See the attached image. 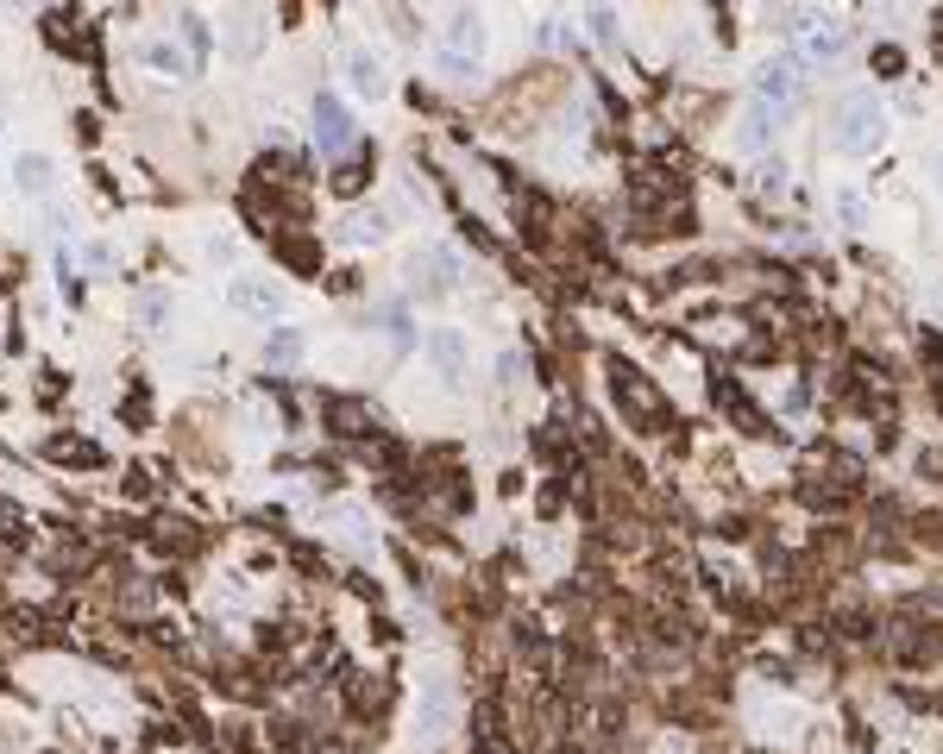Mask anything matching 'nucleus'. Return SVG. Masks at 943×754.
<instances>
[{
  "mask_svg": "<svg viewBox=\"0 0 943 754\" xmlns=\"http://www.w3.org/2000/svg\"><path fill=\"white\" fill-rule=\"evenodd\" d=\"M830 138H837V152L868 157L886 138V107L868 95V89H862V95H849L843 107H837V133H830Z\"/></svg>",
  "mask_w": 943,
  "mask_h": 754,
  "instance_id": "obj_1",
  "label": "nucleus"
},
{
  "mask_svg": "<svg viewBox=\"0 0 943 754\" xmlns=\"http://www.w3.org/2000/svg\"><path fill=\"white\" fill-rule=\"evenodd\" d=\"M611 390H616V403L629 409L642 427H660V422H667V396H660V390L648 384L636 365H611Z\"/></svg>",
  "mask_w": 943,
  "mask_h": 754,
  "instance_id": "obj_2",
  "label": "nucleus"
},
{
  "mask_svg": "<svg viewBox=\"0 0 943 754\" xmlns=\"http://www.w3.org/2000/svg\"><path fill=\"white\" fill-rule=\"evenodd\" d=\"M441 51H447V58L479 63V51H484V13H479V7H453V13H447Z\"/></svg>",
  "mask_w": 943,
  "mask_h": 754,
  "instance_id": "obj_3",
  "label": "nucleus"
},
{
  "mask_svg": "<svg viewBox=\"0 0 943 754\" xmlns=\"http://www.w3.org/2000/svg\"><path fill=\"white\" fill-rule=\"evenodd\" d=\"M428 359H434V371H441L447 384H465L472 347H465V333H460V328H434V333H428Z\"/></svg>",
  "mask_w": 943,
  "mask_h": 754,
  "instance_id": "obj_4",
  "label": "nucleus"
},
{
  "mask_svg": "<svg viewBox=\"0 0 943 754\" xmlns=\"http://www.w3.org/2000/svg\"><path fill=\"white\" fill-rule=\"evenodd\" d=\"M315 138H321V152H328V157L352 152V138H359V133H352V114H347L334 95L315 101Z\"/></svg>",
  "mask_w": 943,
  "mask_h": 754,
  "instance_id": "obj_5",
  "label": "nucleus"
},
{
  "mask_svg": "<svg viewBox=\"0 0 943 754\" xmlns=\"http://www.w3.org/2000/svg\"><path fill=\"white\" fill-rule=\"evenodd\" d=\"M843 51H849V25H837V20H806L799 25V58L837 63Z\"/></svg>",
  "mask_w": 943,
  "mask_h": 754,
  "instance_id": "obj_6",
  "label": "nucleus"
},
{
  "mask_svg": "<svg viewBox=\"0 0 943 754\" xmlns=\"http://www.w3.org/2000/svg\"><path fill=\"white\" fill-rule=\"evenodd\" d=\"M792 95H799V70H792V58H773V63L755 70V101H768L773 114L792 107Z\"/></svg>",
  "mask_w": 943,
  "mask_h": 754,
  "instance_id": "obj_7",
  "label": "nucleus"
},
{
  "mask_svg": "<svg viewBox=\"0 0 943 754\" xmlns=\"http://www.w3.org/2000/svg\"><path fill=\"white\" fill-rule=\"evenodd\" d=\"M233 309H246V314H284V290L270 283V277H233V290H227Z\"/></svg>",
  "mask_w": 943,
  "mask_h": 754,
  "instance_id": "obj_8",
  "label": "nucleus"
},
{
  "mask_svg": "<svg viewBox=\"0 0 943 754\" xmlns=\"http://www.w3.org/2000/svg\"><path fill=\"white\" fill-rule=\"evenodd\" d=\"M51 183H58V164H51L44 152H20V157H13V189H20V195L44 202V195H51Z\"/></svg>",
  "mask_w": 943,
  "mask_h": 754,
  "instance_id": "obj_9",
  "label": "nucleus"
},
{
  "mask_svg": "<svg viewBox=\"0 0 943 754\" xmlns=\"http://www.w3.org/2000/svg\"><path fill=\"white\" fill-rule=\"evenodd\" d=\"M347 82H352V95L359 101L390 95V70H385V58H371V51H352L347 58Z\"/></svg>",
  "mask_w": 943,
  "mask_h": 754,
  "instance_id": "obj_10",
  "label": "nucleus"
},
{
  "mask_svg": "<svg viewBox=\"0 0 943 754\" xmlns=\"http://www.w3.org/2000/svg\"><path fill=\"white\" fill-rule=\"evenodd\" d=\"M139 63H145V70H157V76H171V82H183V76L195 70L189 51H176L171 39H145V44H139Z\"/></svg>",
  "mask_w": 943,
  "mask_h": 754,
  "instance_id": "obj_11",
  "label": "nucleus"
},
{
  "mask_svg": "<svg viewBox=\"0 0 943 754\" xmlns=\"http://www.w3.org/2000/svg\"><path fill=\"white\" fill-rule=\"evenodd\" d=\"M321 409H328L334 434H347V441H366L371 427H378V422H371V409H366V403H352V396H328Z\"/></svg>",
  "mask_w": 943,
  "mask_h": 754,
  "instance_id": "obj_12",
  "label": "nucleus"
},
{
  "mask_svg": "<svg viewBox=\"0 0 943 754\" xmlns=\"http://www.w3.org/2000/svg\"><path fill=\"white\" fill-rule=\"evenodd\" d=\"M409 271H416V277L428 271V290H453V283H460V258H453L447 246H428V251H416V265H409Z\"/></svg>",
  "mask_w": 943,
  "mask_h": 754,
  "instance_id": "obj_13",
  "label": "nucleus"
},
{
  "mask_svg": "<svg viewBox=\"0 0 943 754\" xmlns=\"http://www.w3.org/2000/svg\"><path fill=\"white\" fill-rule=\"evenodd\" d=\"M453 711H460L453 685H447V679H434V685H428V698H422V716H416V723H422V735H441L447 723H453Z\"/></svg>",
  "mask_w": 943,
  "mask_h": 754,
  "instance_id": "obj_14",
  "label": "nucleus"
},
{
  "mask_svg": "<svg viewBox=\"0 0 943 754\" xmlns=\"http://www.w3.org/2000/svg\"><path fill=\"white\" fill-rule=\"evenodd\" d=\"M385 233H390V214L385 208H359V214H347L340 239H347V246H378Z\"/></svg>",
  "mask_w": 943,
  "mask_h": 754,
  "instance_id": "obj_15",
  "label": "nucleus"
},
{
  "mask_svg": "<svg viewBox=\"0 0 943 754\" xmlns=\"http://www.w3.org/2000/svg\"><path fill=\"white\" fill-rule=\"evenodd\" d=\"M736 138H742V152H761V145H768V138H773V107H768V101H749V114H742Z\"/></svg>",
  "mask_w": 943,
  "mask_h": 754,
  "instance_id": "obj_16",
  "label": "nucleus"
},
{
  "mask_svg": "<svg viewBox=\"0 0 943 754\" xmlns=\"http://www.w3.org/2000/svg\"><path fill=\"white\" fill-rule=\"evenodd\" d=\"M227 51H233V58H258V51H265V25H258V20H252V13H239V20H233L227 25Z\"/></svg>",
  "mask_w": 943,
  "mask_h": 754,
  "instance_id": "obj_17",
  "label": "nucleus"
},
{
  "mask_svg": "<svg viewBox=\"0 0 943 754\" xmlns=\"http://www.w3.org/2000/svg\"><path fill=\"white\" fill-rule=\"evenodd\" d=\"M296 359H303V328H277L265 340V365L284 371V365H296Z\"/></svg>",
  "mask_w": 943,
  "mask_h": 754,
  "instance_id": "obj_18",
  "label": "nucleus"
},
{
  "mask_svg": "<svg viewBox=\"0 0 943 754\" xmlns=\"http://www.w3.org/2000/svg\"><path fill=\"white\" fill-rule=\"evenodd\" d=\"M755 189H761V195H780V189H787V164H780V157H768V164L755 171Z\"/></svg>",
  "mask_w": 943,
  "mask_h": 754,
  "instance_id": "obj_19",
  "label": "nucleus"
},
{
  "mask_svg": "<svg viewBox=\"0 0 943 754\" xmlns=\"http://www.w3.org/2000/svg\"><path fill=\"white\" fill-rule=\"evenodd\" d=\"M592 39L604 44V51H611V44H616V13H611V7H604V0H597V7H592Z\"/></svg>",
  "mask_w": 943,
  "mask_h": 754,
  "instance_id": "obj_20",
  "label": "nucleus"
},
{
  "mask_svg": "<svg viewBox=\"0 0 943 754\" xmlns=\"http://www.w3.org/2000/svg\"><path fill=\"white\" fill-rule=\"evenodd\" d=\"M164 314H171V302H164V296H145V302H139V321H145L152 333H157V321H164Z\"/></svg>",
  "mask_w": 943,
  "mask_h": 754,
  "instance_id": "obj_21",
  "label": "nucleus"
},
{
  "mask_svg": "<svg viewBox=\"0 0 943 754\" xmlns=\"http://www.w3.org/2000/svg\"><path fill=\"white\" fill-rule=\"evenodd\" d=\"M183 44H189L195 58H202V51H208V25L195 20V13H189V20H183Z\"/></svg>",
  "mask_w": 943,
  "mask_h": 754,
  "instance_id": "obj_22",
  "label": "nucleus"
},
{
  "mask_svg": "<svg viewBox=\"0 0 943 754\" xmlns=\"http://www.w3.org/2000/svg\"><path fill=\"white\" fill-rule=\"evenodd\" d=\"M359 183H366V164H347V171L334 176V189L340 195H359Z\"/></svg>",
  "mask_w": 943,
  "mask_h": 754,
  "instance_id": "obj_23",
  "label": "nucleus"
},
{
  "mask_svg": "<svg viewBox=\"0 0 943 754\" xmlns=\"http://www.w3.org/2000/svg\"><path fill=\"white\" fill-rule=\"evenodd\" d=\"M837 214H843L849 227H862V195H837Z\"/></svg>",
  "mask_w": 943,
  "mask_h": 754,
  "instance_id": "obj_24",
  "label": "nucleus"
},
{
  "mask_svg": "<svg viewBox=\"0 0 943 754\" xmlns=\"http://www.w3.org/2000/svg\"><path fill=\"white\" fill-rule=\"evenodd\" d=\"M516 371H522L516 352H498V378H503V384H516Z\"/></svg>",
  "mask_w": 943,
  "mask_h": 754,
  "instance_id": "obj_25",
  "label": "nucleus"
},
{
  "mask_svg": "<svg viewBox=\"0 0 943 754\" xmlns=\"http://www.w3.org/2000/svg\"><path fill=\"white\" fill-rule=\"evenodd\" d=\"M874 63H881L886 76H893V70H905V58H900V51H893V44H881V51H874Z\"/></svg>",
  "mask_w": 943,
  "mask_h": 754,
  "instance_id": "obj_26",
  "label": "nucleus"
},
{
  "mask_svg": "<svg viewBox=\"0 0 943 754\" xmlns=\"http://www.w3.org/2000/svg\"><path fill=\"white\" fill-rule=\"evenodd\" d=\"M7 7H20V0H7Z\"/></svg>",
  "mask_w": 943,
  "mask_h": 754,
  "instance_id": "obj_27",
  "label": "nucleus"
},
{
  "mask_svg": "<svg viewBox=\"0 0 943 754\" xmlns=\"http://www.w3.org/2000/svg\"><path fill=\"white\" fill-rule=\"evenodd\" d=\"M937 164H943V152H937Z\"/></svg>",
  "mask_w": 943,
  "mask_h": 754,
  "instance_id": "obj_28",
  "label": "nucleus"
}]
</instances>
